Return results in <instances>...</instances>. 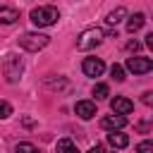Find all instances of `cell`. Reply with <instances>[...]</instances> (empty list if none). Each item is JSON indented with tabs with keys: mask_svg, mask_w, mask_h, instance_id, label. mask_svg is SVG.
<instances>
[{
	"mask_svg": "<svg viewBox=\"0 0 153 153\" xmlns=\"http://www.w3.org/2000/svg\"><path fill=\"white\" fill-rule=\"evenodd\" d=\"M74 110H76V115H79L81 120H91V117L96 115V103H93V100H79V103L74 105Z\"/></svg>",
	"mask_w": 153,
	"mask_h": 153,
	"instance_id": "9c48e42d",
	"label": "cell"
},
{
	"mask_svg": "<svg viewBox=\"0 0 153 153\" xmlns=\"http://www.w3.org/2000/svg\"><path fill=\"white\" fill-rule=\"evenodd\" d=\"M124 124H127V117H120V115H108V117L100 120V127L108 129V131H117V129H122Z\"/></svg>",
	"mask_w": 153,
	"mask_h": 153,
	"instance_id": "ba28073f",
	"label": "cell"
},
{
	"mask_svg": "<svg viewBox=\"0 0 153 153\" xmlns=\"http://www.w3.org/2000/svg\"><path fill=\"white\" fill-rule=\"evenodd\" d=\"M110 74H112L115 81H124V69H122V65H112V67H110Z\"/></svg>",
	"mask_w": 153,
	"mask_h": 153,
	"instance_id": "e0dca14e",
	"label": "cell"
},
{
	"mask_svg": "<svg viewBox=\"0 0 153 153\" xmlns=\"http://www.w3.org/2000/svg\"><path fill=\"white\" fill-rule=\"evenodd\" d=\"M136 153H153V143L151 141H141L136 146Z\"/></svg>",
	"mask_w": 153,
	"mask_h": 153,
	"instance_id": "d6986e66",
	"label": "cell"
},
{
	"mask_svg": "<svg viewBox=\"0 0 153 153\" xmlns=\"http://www.w3.org/2000/svg\"><path fill=\"white\" fill-rule=\"evenodd\" d=\"M139 48H141L139 41H129V43H127V50H139Z\"/></svg>",
	"mask_w": 153,
	"mask_h": 153,
	"instance_id": "ffe728a7",
	"label": "cell"
},
{
	"mask_svg": "<svg viewBox=\"0 0 153 153\" xmlns=\"http://www.w3.org/2000/svg\"><path fill=\"white\" fill-rule=\"evenodd\" d=\"M12 115V105L7 100H0V120H7Z\"/></svg>",
	"mask_w": 153,
	"mask_h": 153,
	"instance_id": "ac0fdd59",
	"label": "cell"
},
{
	"mask_svg": "<svg viewBox=\"0 0 153 153\" xmlns=\"http://www.w3.org/2000/svg\"><path fill=\"white\" fill-rule=\"evenodd\" d=\"M93 96H96V100H103V98H108V96H110V88H108V84H96V86H93Z\"/></svg>",
	"mask_w": 153,
	"mask_h": 153,
	"instance_id": "9a60e30c",
	"label": "cell"
},
{
	"mask_svg": "<svg viewBox=\"0 0 153 153\" xmlns=\"http://www.w3.org/2000/svg\"><path fill=\"white\" fill-rule=\"evenodd\" d=\"M57 153H79V148L72 139H60L57 141Z\"/></svg>",
	"mask_w": 153,
	"mask_h": 153,
	"instance_id": "4fadbf2b",
	"label": "cell"
},
{
	"mask_svg": "<svg viewBox=\"0 0 153 153\" xmlns=\"http://www.w3.org/2000/svg\"><path fill=\"white\" fill-rule=\"evenodd\" d=\"M88 153H105V151H103V146H93Z\"/></svg>",
	"mask_w": 153,
	"mask_h": 153,
	"instance_id": "7402d4cb",
	"label": "cell"
},
{
	"mask_svg": "<svg viewBox=\"0 0 153 153\" xmlns=\"http://www.w3.org/2000/svg\"><path fill=\"white\" fill-rule=\"evenodd\" d=\"M122 17H127V10H124V7H117V10H112V12L108 14V19H105V22H108L110 26H115V24H120V22H122Z\"/></svg>",
	"mask_w": 153,
	"mask_h": 153,
	"instance_id": "5bb4252c",
	"label": "cell"
},
{
	"mask_svg": "<svg viewBox=\"0 0 153 153\" xmlns=\"http://www.w3.org/2000/svg\"><path fill=\"white\" fill-rule=\"evenodd\" d=\"M57 19H60V12L53 5H41V7L31 10V22L36 26H53V24H57Z\"/></svg>",
	"mask_w": 153,
	"mask_h": 153,
	"instance_id": "7a4b0ae2",
	"label": "cell"
},
{
	"mask_svg": "<svg viewBox=\"0 0 153 153\" xmlns=\"http://www.w3.org/2000/svg\"><path fill=\"white\" fill-rule=\"evenodd\" d=\"M143 24H146V17H143L141 12H136V14H131V17L127 19V31H129V33H134V31H139Z\"/></svg>",
	"mask_w": 153,
	"mask_h": 153,
	"instance_id": "8fae6325",
	"label": "cell"
},
{
	"mask_svg": "<svg viewBox=\"0 0 153 153\" xmlns=\"http://www.w3.org/2000/svg\"><path fill=\"white\" fill-rule=\"evenodd\" d=\"M108 143L112 148H127L129 146V136L127 134H120V131H110L108 134Z\"/></svg>",
	"mask_w": 153,
	"mask_h": 153,
	"instance_id": "30bf717a",
	"label": "cell"
},
{
	"mask_svg": "<svg viewBox=\"0 0 153 153\" xmlns=\"http://www.w3.org/2000/svg\"><path fill=\"white\" fill-rule=\"evenodd\" d=\"M2 72H5V79H7L10 84L19 81V79H22V72H24V62H22V57H17V55H12V53L5 55Z\"/></svg>",
	"mask_w": 153,
	"mask_h": 153,
	"instance_id": "3957f363",
	"label": "cell"
},
{
	"mask_svg": "<svg viewBox=\"0 0 153 153\" xmlns=\"http://www.w3.org/2000/svg\"><path fill=\"white\" fill-rule=\"evenodd\" d=\"M110 108H112V112H115V115L124 117V115H129V112L134 110V103H131L129 98H122V96H117V98H112V100H110Z\"/></svg>",
	"mask_w": 153,
	"mask_h": 153,
	"instance_id": "52a82bcc",
	"label": "cell"
},
{
	"mask_svg": "<svg viewBox=\"0 0 153 153\" xmlns=\"http://www.w3.org/2000/svg\"><path fill=\"white\" fill-rule=\"evenodd\" d=\"M103 38H105V31H103V29L88 26V29H84V31L79 33L76 48H79V50H93V48H98V45L103 43Z\"/></svg>",
	"mask_w": 153,
	"mask_h": 153,
	"instance_id": "6da1fadb",
	"label": "cell"
},
{
	"mask_svg": "<svg viewBox=\"0 0 153 153\" xmlns=\"http://www.w3.org/2000/svg\"><path fill=\"white\" fill-rule=\"evenodd\" d=\"M127 69L134 72V74H146V72L153 69V62H151V57L136 55V57H129V60H127Z\"/></svg>",
	"mask_w": 153,
	"mask_h": 153,
	"instance_id": "5b68a950",
	"label": "cell"
},
{
	"mask_svg": "<svg viewBox=\"0 0 153 153\" xmlns=\"http://www.w3.org/2000/svg\"><path fill=\"white\" fill-rule=\"evenodd\" d=\"M48 43H50V36H45V33H36V31H29V33H24V36L19 38V45H22L24 50H29V53L41 50V48H45Z\"/></svg>",
	"mask_w": 153,
	"mask_h": 153,
	"instance_id": "277c9868",
	"label": "cell"
},
{
	"mask_svg": "<svg viewBox=\"0 0 153 153\" xmlns=\"http://www.w3.org/2000/svg\"><path fill=\"white\" fill-rule=\"evenodd\" d=\"M14 153H41V151H38L33 143H29V141H22V143H17Z\"/></svg>",
	"mask_w": 153,
	"mask_h": 153,
	"instance_id": "2e32d148",
	"label": "cell"
},
{
	"mask_svg": "<svg viewBox=\"0 0 153 153\" xmlns=\"http://www.w3.org/2000/svg\"><path fill=\"white\" fill-rule=\"evenodd\" d=\"M146 45H151V48H153V33H148V36H146Z\"/></svg>",
	"mask_w": 153,
	"mask_h": 153,
	"instance_id": "603a6c76",
	"label": "cell"
},
{
	"mask_svg": "<svg viewBox=\"0 0 153 153\" xmlns=\"http://www.w3.org/2000/svg\"><path fill=\"white\" fill-rule=\"evenodd\" d=\"M81 69H84V74L86 76H100L103 72H105V62L100 60V57H86L84 60V65H81Z\"/></svg>",
	"mask_w": 153,
	"mask_h": 153,
	"instance_id": "8992f818",
	"label": "cell"
},
{
	"mask_svg": "<svg viewBox=\"0 0 153 153\" xmlns=\"http://www.w3.org/2000/svg\"><path fill=\"white\" fill-rule=\"evenodd\" d=\"M19 19V12L14 7H0V24H14Z\"/></svg>",
	"mask_w": 153,
	"mask_h": 153,
	"instance_id": "7c38bea8",
	"label": "cell"
},
{
	"mask_svg": "<svg viewBox=\"0 0 153 153\" xmlns=\"http://www.w3.org/2000/svg\"><path fill=\"white\" fill-rule=\"evenodd\" d=\"M151 96H153V93H151V91H146V93H143V98H141V100H143V103H146V105H151V103H153V98H151Z\"/></svg>",
	"mask_w": 153,
	"mask_h": 153,
	"instance_id": "44dd1931",
	"label": "cell"
}]
</instances>
